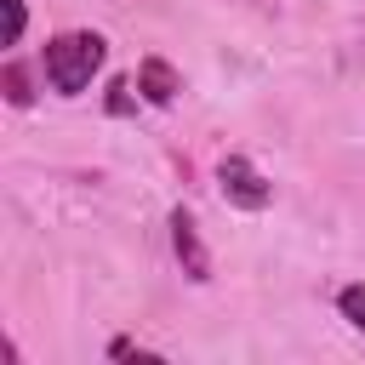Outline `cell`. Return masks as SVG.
<instances>
[{"label": "cell", "instance_id": "cell-1", "mask_svg": "<svg viewBox=\"0 0 365 365\" xmlns=\"http://www.w3.org/2000/svg\"><path fill=\"white\" fill-rule=\"evenodd\" d=\"M103 57H108V40L91 34V29H63V34H51V40H46V80H51V91H57V97H80V91L91 86V74L103 68Z\"/></svg>", "mask_w": 365, "mask_h": 365}, {"label": "cell", "instance_id": "cell-3", "mask_svg": "<svg viewBox=\"0 0 365 365\" xmlns=\"http://www.w3.org/2000/svg\"><path fill=\"white\" fill-rule=\"evenodd\" d=\"M171 245H177L182 274H188L194 285H205V279H211V251H205V240H200V228H194V217H188L182 205L171 211Z\"/></svg>", "mask_w": 365, "mask_h": 365}, {"label": "cell", "instance_id": "cell-5", "mask_svg": "<svg viewBox=\"0 0 365 365\" xmlns=\"http://www.w3.org/2000/svg\"><path fill=\"white\" fill-rule=\"evenodd\" d=\"M336 308H342V319L365 336V285H342V291H336Z\"/></svg>", "mask_w": 365, "mask_h": 365}, {"label": "cell", "instance_id": "cell-4", "mask_svg": "<svg viewBox=\"0 0 365 365\" xmlns=\"http://www.w3.org/2000/svg\"><path fill=\"white\" fill-rule=\"evenodd\" d=\"M137 91H143V97H148L154 108H165V103H171V97L182 91V80H177V68H171L165 57H148V63L137 68Z\"/></svg>", "mask_w": 365, "mask_h": 365}, {"label": "cell", "instance_id": "cell-8", "mask_svg": "<svg viewBox=\"0 0 365 365\" xmlns=\"http://www.w3.org/2000/svg\"><path fill=\"white\" fill-rule=\"evenodd\" d=\"M6 97H11L17 108H29V103H34V91H29V80H23V68H17V63H6Z\"/></svg>", "mask_w": 365, "mask_h": 365}, {"label": "cell", "instance_id": "cell-6", "mask_svg": "<svg viewBox=\"0 0 365 365\" xmlns=\"http://www.w3.org/2000/svg\"><path fill=\"white\" fill-rule=\"evenodd\" d=\"M108 359H137V365H154L160 354H154V348H137L131 336H114V342H108Z\"/></svg>", "mask_w": 365, "mask_h": 365}, {"label": "cell", "instance_id": "cell-7", "mask_svg": "<svg viewBox=\"0 0 365 365\" xmlns=\"http://www.w3.org/2000/svg\"><path fill=\"white\" fill-rule=\"evenodd\" d=\"M0 6H6V46H17L23 29H29V6L23 0H0Z\"/></svg>", "mask_w": 365, "mask_h": 365}, {"label": "cell", "instance_id": "cell-2", "mask_svg": "<svg viewBox=\"0 0 365 365\" xmlns=\"http://www.w3.org/2000/svg\"><path fill=\"white\" fill-rule=\"evenodd\" d=\"M217 182H222V200L240 205V211H268V205H274V182H268L245 154H228V160L217 165Z\"/></svg>", "mask_w": 365, "mask_h": 365}]
</instances>
